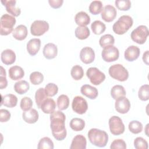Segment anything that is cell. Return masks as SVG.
<instances>
[{
    "mask_svg": "<svg viewBox=\"0 0 149 149\" xmlns=\"http://www.w3.org/2000/svg\"><path fill=\"white\" fill-rule=\"evenodd\" d=\"M65 120L66 116L61 111H56L51 113L50 127L54 137L58 141H62L66 137Z\"/></svg>",
    "mask_w": 149,
    "mask_h": 149,
    "instance_id": "obj_1",
    "label": "cell"
},
{
    "mask_svg": "<svg viewBox=\"0 0 149 149\" xmlns=\"http://www.w3.org/2000/svg\"><path fill=\"white\" fill-rule=\"evenodd\" d=\"M88 137L93 145L98 147H105L108 141L107 132L96 128H92L88 131Z\"/></svg>",
    "mask_w": 149,
    "mask_h": 149,
    "instance_id": "obj_2",
    "label": "cell"
},
{
    "mask_svg": "<svg viewBox=\"0 0 149 149\" xmlns=\"http://www.w3.org/2000/svg\"><path fill=\"white\" fill-rule=\"evenodd\" d=\"M133 20L129 15H122L113 24V32L119 35H122L126 33L133 26Z\"/></svg>",
    "mask_w": 149,
    "mask_h": 149,
    "instance_id": "obj_3",
    "label": "cell"
},
{
    "mask_svg": "<svg viewBox=\"0 0 149 149\" xmlns=\"http://www.w3.org/2000/svg\"><path fill=\"white\" fill-rule=\"evenodd\" d=\"M16 24V19L9 14L2 15L0 20V34L7 36L13 32V26Z\"/></svg>",
    "mask_w": 149,
    "mask_h": 149,
    "instance_id": "obj_4",
    "label": "cell"
},
{
    "mask_svg": "<svg viewBox=\"0 0 149 149\" xmlns=\"http://www.w3.org/2000/svg\"><path fill=\"white\" fill-rule=\"evenodd\" d=\"M108 72L111 77L119 81H125L129 77L127 70L121 64H115L111 66Z\"/></svg>",
    "mask_w": 149,
    "mask_h": 149,
    "instance_id": "obj_5",
    "label": "cell"
},
{
    "mask_svg": "<svg viewBox=\"0 0 149 149\" xmlns=\"http://www.w3.org/2000/svg\"><path fill=\"white\" fill-rule=\"evenodd\" d=\"M149 31L147 26L140 25L134 29L130 34L132 40L139 44H143L147 40Z\"/></svg>",
    "mask_w": 149,
    "mask_h": 149,
    "instance_id": "obj_6",
    "label": "cell"
},
{
    "mask_svg": "<svg viewBox=\"0 0 149 149\" xmlns=\"http://www.w3.org/2000/svg\"><path fill=\"white\" fill-rule=\"evenodd\" d=\"M108 123L110 132L112 134L118 136L124 133L125 125L119 116H112L109 118Z\"/></svg>",
    "mask_w": 149,
    "mask_h": 149,
    "instance_id": "obj_7",
    "label": "cell"
},
{
    "mask_svg": "<svg viewBox=\"0 0 149 149\" xmlns=\"http://www.w3.org/2000/svg\"><path fill=\"white\" fill-rule=\"evenodd\" d=\"M86 75L90 82L95 86L100 84L105 79V74L95 67L88 68L87 70Z\"/></svg>",
    "mask_w": 149,
    "mask_h": 149,
    "instance_id": "obj_8",
    "label": "cell"
},
{
    "mask_svg": "<svg viewBox=\"0 0 149 149\" xmlns=\"http://www.w3.org/2000/svg\"><path fill=\"white\" fill-rule=\"evenodd\" d=\"M49 28V24L45 20H37L30 26V32L33 36H40L47 32Z\"/></svg>",
    "mask_w": 149,
    "mask_h": 149,
    "instance_id": "obj_9",
    "label": "cell"
},
{
    "mask_svg": "<svg viewBox=\"0 0 149 149\" xmlns=\"http://www.w3.org/2000/svg\"><path fill=\"white\" fill-rule=\"evenodd\" d=\"M101 56L104 61L112 62L116 61L119 58V51L118 49L113 45H109L104 48L101 52Z\"/></svg>",
    "mask_w": 149,
    "mask_h": 149,
    "instance_id": "obj_10",
    "label": "cell"
},
{
    "mask_svg": "<svg viewBox=\"0 0 149 149\" xmlns=\"http://www.w3.org/2000/svg\"><path fill=\"white\" fill-rule=\"evenodd\" d=\"M72 108L73 111L80 115L86 113L88 109V104L87 101L81 96H76L74 97L72 103Z\"/></svg>",
    "mask_w": 149,
    "mask_h": 149,
    "instance_id": "obj_11",
    "label": "cell"
},
{
    "mask_svg": "<svg viewBox=\"0 0 149 149\" xmlns=\"http://www.w3.org/2000/svg\"><path fill=\"white\" fill-rule=\"evenodd\" d=\"M115 100V107L117 112L124 114L126 113L129 111L131 106L130 102L125 96L119 97Z\"/></svg>",
    "mask_w": 149,
    "mask_h": 149,
    "instance_id": "obj_12",
    "label": "cell"
},
{
    "mask_svg": "<svg viewBox=\"0 0 149 149\" xmlns=\"http://www.w3.org/2000/svg\"><path fill=\"white\" fill-rule=\"evenodd\" d=\"M117 14L116 9L114 6L111 5L105 6L101 11V17L106 22H111L113 21Z\"/></svg>",
    "mask_w": 149,
    "mask_h": 149,
    "instance_id": "obj_13",
    "label": "cell"
},
{
    "mask_svg": "<svg viewBox=\"0 0 149 149\" xmlns=\"http://www.w3.org/2000/svg\"><path fill=\"white\" fill-rule=\"evenodd\" d=\"M80 58L85 64L92 63L95 59V52L93 48L89 47L83 48L80 52Z\"/></svg>",
    "mask_w": 149,
    "mask_h": 149,
    "instance_id": "obj_14",
    "label": "cell"
},
{
    "mask_svg": "<svg viewBox=\"0 0 149 149\" xmlns=\"http://www.w3.org/2000/svg\"><path fill=\"white\" fill-rule=\"evenodd\" d=\"M1 3L5 6L6 11L11 14L13 16H18L21 13L19 8L16 7V1L15 0H4L1 1Z\"/></svg>",
    "mask_w": 149,
    "mask_h": 149,
    "instance_id": "obj_15",
    "label": "cell"
},
{
    "mask_svg": "<svg viewBox=\"0 0 149 149\" xmlns=\"http://www.w3.org/2000/svg\"><path fill=\"white\" fill-rule=\"evenodd\" d=\"M140 54V48L135 45H130L126 48L125 51V58L129 61L132 62L137 59Z\"/></svg>",
    "mask_w": 149,
    "mask_h": 149,
    "instance_id": "obj_16",
    "label": "cell"
},
{
    "mask_svg": "<svg viewBox=\"0 0 149 149\" xmlns=\"http://www.w3.org/2000/svg\"><path fill=\"white\" fill-rule=\"evenodd\" d=\"M44 57L48 59H52L55 58L58 54L57 46L51 42L45 44L42 51Z\"/></svg>",
    "mask_w": 149,
    "mask_h": 149,
    "instance_id": "obj_17",
    "label": "cell"
},
{
    "mask_svg": "<svg viewBox=\"0 0 149 149\" xmlns=\"http://www.w3.org/2000/svg\"><path fill=\"white\" fill-rule=\"evenodd\" d=\"M22 118L26 123L33 124L35 123L38 119L39 115L37 111L35 109H30L24 111L22 113Z\"/></svg>",
    "mask_w": 149,
    "mask_h": 149,
    "instance_id": "obj_18",
    "label": "cell"
},
{
    "mask_svg": "<svg viewBox=\"0 0 149 149\" xmlns=\"http://www.w3.org/2000/svg\"><path fill=\"white\" fill-rule=\"evenodd\" d=\"M41 47V40L39 38H32L27 44V50L28 53L31 55H36L39 51Z\"/></svg>",
    "mask_w": 149,
    "mask_h": 149,
    "instance_id": "obj_19",
    "label": "cell"
},
{
    "mask_svg": "<svg viewBox=\"0 0 149 149\" xmlns=\"http://www.w3.org/2000/svg\"><path fill=\"white\" fill-rule=\"evenodd\" d=\"M16 54L10 49H6L1 52V59L3 63L9 65L13 63L16 61Z\"/></svg>",
    "mask_w": 149,
    "mask_h": 149,
    "instance_id": "obj_20",
    "label": "cell"
},
{
    "mask_svg": "<svg viewBox=\"0 0 149 149\" xmlns=\"http://www.w3.org/2000/svg\"><path fill=\"white\" fill-rule=\"evenodd\" d=\"M87 145V140L86 137L81 134H77L73 139L70 149H86Z\"/></svg>",
    "mask_w": 149,
    "mask_h": 149,
    "instance_id": "obj_21",
    "label": "cell"
},
{
    "mask_svg": "<svg viewBox=\"0 0 149 149\" xmlns=\"http://www.w3.org/2000/svg\"><path fill=\"white\" fill-rule=\"evenodd\" d=\"M80 92L83 95L91 100L95 99L98 95V90L89 84L83 85L80 88Z\"/></svg>",
    "mask_w": 149,
    "mask_h": 149,
    "instance_id": "obj_22",
    "label": "cell"
},
{
    "mask_svg": "<svg viewBox=\"0 0 149 149\" xmlns=\"http://www.w3.org/2000/svg\"><path fill=\"white\" fill-rule=\"evenodd\" d=\"M56 103L52 98H47L41 104L40 108L42 111L47 114H51L55 111Z\"/></svg>",
    "mask_w": 149,
    "mask_h": 149,
    "instance_id": "obj_23",
    "label": "cell"
},
{
    "mask_svg": "<svg viewBox=\"0 0 149 149\" xmlns=\"http://www.w3.org/2000/svg\"><path fill=\"white\" fill-rule=\"evenodd\" d=\"M24 76V70L19 66H13L9 69V76L13 80H18Z\"/></svg>",
    "mask_w": 149,
    "mask_h": 149,
    "instance_id": "obj_24",
    "label": "cell"
},
{
    "mask_svg": "<svg viewBox=\"0 0 149 149\" xmlns=\"http://www.w3.org/2000/svg\"><path fill=\"white\" fill-rule=\"evenodd\" d=\"M27 29L26 26L23 24H20L17 26L12 32L13 37L19 41L24 40L27 36Z\"/></svg>",
    "mask_w": 149,
    "mask_h": 149,
    "instance_id": "obj_25",
    "label": "cell"
},
{
    "mask_svg": "<svg viewBox=\"0 0 149 149\" xmlns=\"http://www.w3.org/2000/svg\"><path fill=\"white\" fill-rule=\"evenodd\" d=\"M74 20L79 26H86L90 22V17L86 12L81 11L76 14Z\"/></svg>",
    "mask_w": 149,
    "mask_h": 149,
    "instance_id": "obj_26",
    "label": "cell"
},
{
    "mask_svg": "<svg viewBox=\"0 0 149 149\" xmlns=\"http://www.w3.org/2000/svg\"><path fill=\"white\" fill-rule=\"evenodd\" d=\"M17 103V97L12 94H8L5 96H2L1 105H4L8 108H13Z\"/></svg>",
    "mask_w": 149,
    "mask_h": 149,
    "instance_id": "obj_27",
    "label": "cell"
},
{
    "mask_svg": "<svg viewBox=\"0 0 149 149\" xmlns=\"http://www.w3.org/2000/svg\"><path fill=\"white\" fill-rule=\"evenodd\" d=\"M13 87L17 94H23L29 90L30 85L26 80H20L15 83Z\"/></svg>",
    "mask_w": 149,
    "mask_h": 149,
    "instance_id": "obj_28",
    "label": "cell"
},
{
    "mask_svg": "<svg viewBox=\"0 0 149 149\" xmlns=\"http://www.w3.org/2000/svg\"><path fill=\"white\" fill-rule=\"evenodd\" d=\"M74 34L78 39L85 40L89 37L90 31L87 26H78L75 29Z\"/></svg>",
    "mask_w": 149,
    "mask_h": 149,
    "instance_id": "obj_29",
    "label": "cell"
},
{
    "mask_svg": "<svg viewBox=\"0 0 149 149\" xmlns=\"http://www.w3.org/2000/svg\"><path fill=\"white\" fill-rule=\"evenodd\" d=\"M126 94L125 88L121 85H115L113 86L111 90V95L114 100H116L119 97H124Z\"/></svg>",
    "mask_w": 149,
    "mask_h": 149,
    "instance_id": "obj_30",
    "label": "cell"
},
{
    "mask_svg": "<svg viewBox=\"0 0 149 149\" xmlns=\"http://www.w3.org/2000/svg\"><path fill=\"white\" fill-rule=\"evenodd\" d=\"M70 127L76 132L81 131L85 127V122L83 119L79 118H73L70 122Z\"/></svg>",
    "mask_w": 149,
    "mask_h": 149,
    "instance_id": "obj_31",
    "label": "cell"
},
{
    "mask_svg": "<svg viewBox=\"0 0 149 149\" xmlns=\"http://www.w3.org/2000/svg\"><path fill=\"white\" fill-rule=\"evenodd\" d=\"M91 28L94 34L100 35L105 31L106 30V26L100 20H95L91 23Z\"/></svg>",
    "mask_w": 149,
    "mask_h": 149,
    "instance_id": "obj_32",
    "label": "cell"
},
{
    "mask_svg": "<svg viewBox=\"0 0 149 149\" xmlns=\"http://www.w3.org/2000/svg\"><path fill=\"white\" fill-rule=\"evenodd\" d=\"M57 106L59 110H65L69 105V98L65 94L59 95L57 98Z\"/></svg>",
    "mask_w": 149,
    "mask_h": 149,
    "instance_id": "obj_33",
    "label": "cell"
},
{
    "mask_svg": "<svg viewBox=\"0 0 149 149\" xmlns=\"http://www.w3.org/2000/svg\"><path fill=\"white\" fill-rule=\"evenodd\" d=\"M115 43V38L113 36L110 34H105L101 37L99 40V44L102 48L112 45Z\"/></svg>",
    "mask_w": 149,
    "mask_h": 149,
    "instance_id": "obj_34",
    "label": "cell"
},
{
    "mask_svg": "<svg viewBox=\"0 0 149 149\" xmlns=\"http://www.w3.org/2000/svg\"><path fill=\"white\" fill-rule=\"evenodd\" d=\"M71 76L75 80H79L84 76V70L81 66L76 65L72 67L70 70Z\"/></svg>",
    "mask_w": 149,
    "mask_h": 149,
    "instance_id": "obj_35",
    "label": "cell"
},
{
    "mask_svg": "<svg viewBox=\"0 0 149 149\" xmlns=\"http://www.w3.org/2000/svg\"><path fill=\"white\" fill-rule=\"evenodd\" d=\"M102 3L101 1H93L89 5V11L93 15L99 14L102 10Z\"/></svg>",
    "mask_w": 149,
    "mask_h": 149,
    "instance_id": "obj_36",
    "label": "cell"
},
{
    "mask_svg": "<svg viewBox=\"0 0 149 149\" xmlns=\"http://www.w3.org/2000/svg\"><path fill=\"white\" fill-rule=\"evenodd\" d=\"M54 147V143L48 137H44L41 139L37 146L38 149H53Z\"/></svg>",
    "mask_w": 149,
    "mask_h": 149,
    "instance_id": "obj_37",
    "label": "cell"
},
{
    "mask_svg": "<svg viewBox=\"0 0 149 149\" xmlns=\"http://www.w3.org/2000/svg\"><path fill=\"white\" fill-rule=\"evenodd\" d=\"M47 97L48 96L46 95L44 88H40L36 91L35 101L38 108H40L42 102L47 98Z\"/></svg>",
    "mask_w": 149,
    "mask_h": 149,
    "instance_id": "obj_38",
    "label": "cell"
},
{
    "mask_svg": "<svg viewBox=\"0 0 149 149\" xmlns=\"http://www.w3.org/2000/svg\"><path fill=\"white\" fill-rule=\"evenodd\" d=\"M129 130L133 134H138L143 130V125L138 120H132L128 126Z\"/></svg>",
    "mask_w": 149,
    "mask_h": 149,
    "instance_id": "obj_39",
    "label": "cell"
},
{
    "mask_svg": "<svg viewBox=\"0 0 149 149\" xmlns=\"http://www.w3.org/2000/svg\"><path fill=\"white\" fill-rule=\"evenodd\" d=\"M138 97L141 101H147L149 99V86L144 84L141 86L138 91Z\"/></svg>",
    "mask_w": 149,
    "mask_h": 149,
    "instance_id": "obj_40",
    "label": "cell"
},
{
    "mask_svg": "<svg viewBox=\"0 0 149 149\" xmlns=\"http://www.w3.org/2000/svg\"><path fill=\"white\" fill-rule=\"evenodd\" d=\"M44 80L43 74L40 72H33L30 75V80L34 85H38L41 83Z\"/></svg>",
    "mask_w": 149,
    "mask_h": 149,
    "instance_id": "obj_41",
    "label": "cell"
},
{
    "mask_svg": "<svg viewBox=\"0 0 149 149\" xmlns=\"http://www.w3.org/2000/svg\"><path fill=\"white\" fill-rule=\"evenodd\" d=\"M44 90L48 97H53L58 93V87L55 84L53 83H49L45 86Z\"/></svg>",
    "mask_w": 149,
    "mask_h": 149,
    "instance_id": "obj_42",
    "label": "cell"
},
{
    "mask_svg": "<svg viewBox=\"0 0 149 149\" xmlns=\"http://www.w3.org/2000/svg\"><path fill=\"white\" fill-rule=\"evenodd\" d=\"M116 8L120 10H128L131 7V2L129 0H116L115 2Z\"/></svg>",
    "mask_w": 149,
    "mask_h": 149,
    "instance_id": "obj_43",
    "label": "cell"
},
{
    "mask_svg": "<svg viewBox=\"0 0 149 149\" xmlns=\"http://www.w3.org/2000/svg\"><path fill=\"white\" fill-rule=\"evenodd\" d=\"M33 106V101L31 99L28 97H24L20 101V107L23 111H26L31 108Z\"/></svg>",
    "mask_w": 149,
    "mask_h": 149,
    "instance_id": "obj_44",
    "label": "cell"
},
{
    "mask_svg": "<svg viewBox=\"0 0 149 149\" xmlns=\"http://www.w3.org/2000/svg\"><path fill=\"white\" fill-rule=\"evenodd\" d=\"M134 146L136 149H147L148 147L147 141L141 137H137L134 139Z\"/></svg>",
    "mask_w": 149,
    "mask_h": 149,
    "instance_id": "obj_45",
    "label": "cell"
},
{
    "mask_svg": "<svg viewBox=\"0 0 149 149\" xmlns=\"http://www.w3.org/2000/svg\"><path fill=\"white\" fill-rule=\"evenodd\" d=\"M110 148L111 149H125L126 148V144L122 139H115L112 142Z\"/></svg>",
    "mask_w": 149,
    "mask_h": 149,
    "instance_id": "obj_46",
    "label": "cell"
},
{
    "mask_svg": "<svg viewBox=\"0 0 149 149\" xmlns=\"http://www.w3.org/2000/svg\"><path fill=\"white\" fill-rule=\"evenodd\" d=\"M1 76H0V88L3 89L8 86V81L6 77V71L2 66H1Z\"/></svg>",
    "mask_w": 149,
    "mask_h": 149,
    "instance_id": "obj_47",
    "label": "cell"
},
{
    "mask_svg": "<svg viewBox=\"0 0 149 149\" xmlns=\"http://www.w3.org/2000/svg\"><path fill=\"white\" fill-rule=\"evenodd\" d=\"M11 116L10 112L5 109H0V121L1 122H6L8 121Z\"/></svg>",
    "mask_w": 149,
    "mask_h": 149,
    "instance_id": "obj_48",
    "label": "cell"
},
{
    "mask_svg": "<svg viewBox=\"0 0 149 149\" xmlns=\"http://www.w3.org/2000/svg\"><path fill=\"white\" fill-rule=\"evenodd\" d=\"M63 2V0H49L48 3L52 8L54 9H57L60 8Z\"/></svg>",
    "mask_w": 149,
    "mask_h": 149,
    "instance_id": "obj_49",
    "label": "cell"
},
{
    "mask_svg": "<svg viewBox=\"0 0 149 149\" xmlns=\"http://www.w3.org/2000/svg\"><path fill=\"white\" fill-rule=\"evenodd\" d=\"M148 51L147 50L145 52H144L143 55V61L147 65H148Z\"/></svg>",
    "mask_w": 149,
    "mask_h": 149,
    "instance_id": "obj_50",
    "label": "cell"
},
{
    "mask_svg": "<svg viewBox=\"0 0 149 149\" xmlns=\"http://www.w3.org/2000/svg\"><path fill=\"white\" fill-rule=\"evenodd\" d=\"M148 124H147V125H146V135L147 136H148Z\"/></svg>",
    "mask_w": 149,
    "mask_h": 149,
    "instance_id": "obj_51",
    "label": "cell"
}]
</instances>
